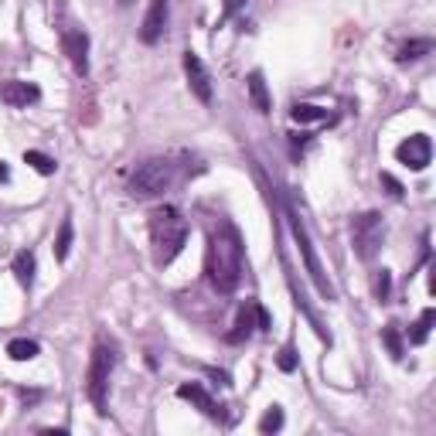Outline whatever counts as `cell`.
<instances>
[{
  "label": "cell",
  "mask_w": 436,
  "mask_h": 436,
  "mask_svg": "<svg viewBox=\"0 0 436 436\" xmlns=\"http://www.w3.org/2000/svg\"><path fill=\"white\" fill-rule=\"evenodd\" d=\"M171 184H174V164L168 157H150L130 177V194L133 198H154V194H164Z\"/></svg>",
  "instance_id": "cell-4"
},
{
  "label": "cell",
  "mask_w": 436,
  "mask_h": 436,
  "mask_svg": "<svg viewBox=\"0 0 436 436\" xmlns=\"http://www.w3.org/2000/svg\"><path fill=\"white\" fill-rule=\"evenodd\" d=\"M382 184H385V191H389L392 198H402V194H406V191H402V184H399L392 174H382Z\"/></svg>",
  "instance_id": "cell-26"
},
{
  "label": "cell",
  "mask_w": 436,
  "mask_h": 436,
  "mask_svg": "<svg viewBox=\"0 0 436 436\" xmlns=\"http://www.w3.org/2000/svg\"><path fill=\"white\" fill-rule=\"evenodd\" d=\"M7 177H10V168H7V164L0 161V181H7Z\"/></svg>",
  "instance_id": "cell-30"
},
{
  "label": "cell",
  "mask_w": 436,
  "mask_h": 436,
  "mask_svg": "<svg viewBox=\"0 0 436 436\" xmlns=\"http://www.w3.org/2000/svg\"><path fill=\"white\" fill-rule=\"evenodd\" d=\"M242 269H246V253H242V236L232 222H218L208 232V253H205V273L208 283L218 293H236L242 283Z\"/></svg>",
  "instance_id": "cell-1"
},
{
  "label": "cell",
  "mask_w": 436,
  "mask_h": 436,
  "mask_svg": "<svg viewBox=\"0 0 436 436\" xmlns=\"http://www.w3.org/2000/svg\"><path fill=\"white\" fill-rule=\"evenodd\" d=\"M72 239H76V229H72V218H65L62 229H58V239H55V246H51L58 262L69 260V253H72Z\"/></svg>",
  "instance_id": "cell-18"
},
{
  "label": "cell",
  "mask_w": 436,
  "mask_h": 436,
  "mask_svg": "<svg viewBox=\"0 0 436 436\" xmlns=\"http://www.w3.org/2000/svg\"><path fill=\"white\" fill-rule=\"evenodd\" d=\"M14 276H17L21 286H31L34 283V253L31 249H21L14 256Z\"/></svg>",
  "instance_id": "cell-14"
},
{
  "label": "cell",
  "mask_w": 436,
  "mask_h": 436,
  "mask_svg": "<svg viewBox=\"0 0 436 436\" xmlns=\"http://www.w3.org/2000/svg\"><path fill=\"white\" fill-rule=\"evenodd\" d=\"M177 395H181L184 402H191V406H198V409H201L205 416H211V420H218V409H222V406H215V399H211V395H208V392H205V389H201L198 382H184V385L177 389Z\"/></svg>",
  "instance_id": "cell-12"
},
{
  "label": "cell",
  "mask_w": 436,
  "mask_h": 436,
  "mask_svg": "<svg viewBox=\"0 0 436 436\" xmlns=\"http://www.w3.org/2000/svg\"><path fill=\"white\" fill-rule=\"evenodd\" d=\"M371 290H375V300L385 303V300L392 297V273H389V269H378L375 279H371Z\"/></svg>",
  "instance_id": "cell-23"
},
{
  "label": "cell",
  "mask_w": 436,
  "mask_h": 436,
  "mask_svg": "<svg viewBox=\"0 0 436 436\" xmlns=\"http://www.w3.org/2000/svg\"><path fill=\"white\" fill-rule=\"evenodd\" d=\"M116 354L109 345H95L92 358H89V375H86V392L95 406L99 416H106V392H109V375H113Z\"/></svg>",
  "instance_id": "cell-5"
},
{
  "label": "cell",
  "mask_w": 436,
  "mask_h": 436,
  "mask_svg": "<svg viewBox=\"0 0 436 436\" xmlns=\"http://www.w3.org/2000/svg\"><path fill=\"white\" fill-rule=\"evenodd\" d=\"M382 345L389 348V354L399 361L402 354H406V345H402V338H399V328L395 324H389V328H382Z\"/></svg>",
  "instance_id": "cell-21"
},
{
  "label": "cell",
  "mask_w": 436,
  "mask_h": 436,
  "mask_svg": "<svg viewBox=\"0 0 436 436\" xmlns=\"http://www.w3.org/2000/svg\"><path fill=\"white\" fill-rule=\"evenodd\" d=\"M246 7V0H225V17H232L236 10H242Z\"/></svg>",
  "instance_id": "cell-28"
},
{
  "label": "cell",
  "mask_w": 436,
  "mask_h": 436,
  "mask_svg": "<svg viewBox=\"0 0 436 436\" xmlns=\"http://www.w3.org/2000/svg\"><path fill=\"white\" fill-rule=\"evenodd\" d=\"M286 222H290V232H293V239H297V249H300V256H303V266H307V276H310V283L317 286V293H321L324 300H334V286H331V279H328L324 266H321L317 253H314V242H310V236H307V225H303V218H300L293 208H286Z\"/></svg>",
  "instance_id": "cell-3"
},
{
  "label": "cell",
  "mask_w": 436,
  "mask_h": 436,
  "mask_svg": "<svg viewBox=\"0 0 436 436\" xmlns=\"http://www.w3.org/2000/svg\"><path fill=\"white\" fill-rule=\"evenodd\" d=\"M433 51V41L430 38H416V41H406L402 48H399V62L406 65V62H416V58H423V55H430Z\"/></svg>",
  "instance_id": "cell-16"
},
{
  "label": "cell",
  "mask_w": 436,
  "mask_h": 436,
  "mask_svg": "<svg viewBox=\"0 0 436 436\" xmlns=\"http://www.w3.org/2000/svg\"><path fill=\"white\" fill-rule=\"evenodd\" d=\"M38 341H27V338H14L10 345H7V354L14 358V361H31V358H38Z\"/></svg>",
  "instance_id": "cell-19"
},
{
  "label": "cell",
  "mask_w": 436,
  "mask_h": 436,
  "mask_svg": "<svg viewBox=\"0 0 436 436\" xmlns=\"http://www.w3.org/2000/svg\"><path fill=\"white\" fill-rule=\"evenodd\" d=\"M184 72H187V86L191 92L201 99V102H211V76H208V69H205V62L194 55V51H184Z\"/></svg>",
  "instance_id": "cell-10"
},
{
  "label": "cell",
  "mask_w": 436,
  "mask_h": 436,
  "mask_svg": "<svg viewBox=\"0 0 436 436\" xmlns=\"http://www.w3.org/2000/svg\"><path fill=\"white\" fill-rule=\"evenodd\" d=\"M62 48L79 76L89 72V34L82 27H62Z\"/></svg>",
  "instance_id": "cell-9"
},
{
  "label": "cell",
  "mask_w": 436,
  "mask_h": 436,
  "mask_svg": "<svg viewBox=\"0 0 436 436\" xmlns=\"http://www.w3.org/2000/svg\"><path fill=\"white\" fill-rule=\"evenodd\" d=\"M276 365H279V371H293V368H297V351H293L290 345H286V348L279 351Z\"/></svg>",
  "instance_id": "cell-25"
},
{
  "label": "cell",
  "mask_w": 436,
  "mask_h": 436,
  "mask_svg": "<svg viewBox=\"0 0 436 436\" xmlns=\"http://www.w3.org/2000/svg\"><path fill=\"white\" fill-rule=\"evenodd\" d=\"M253 317H256V300L246 303V307L239 310V317H236V331H229L225 341H229V345H242V341L253 334Z\"/></svg>",
  "instance_id": "cell-13"
},
{
  "label": "cell",
  "mask_w": 436,
  "mask_h": 436,
  "mask_svg": "<svg viewBox=\"0 0 436 436\" xmlns=\"http://www.w3.org/2000/svg\"><path fill=\"white\" fill-rule=\"evenodd\" d=\"M21 399H24V402H38L41 392H27V389H21Z\"/></svg>",
  "instance_id": "cell-29"
},
{
  "label": "cell",
  "mask_w": 436,
  "mask_h": 436,
  "mask_svg": "<svg viewBox=\"0 0 436 436\" xmlns=\"http://www.w3.org/2000/svg\"><path fill=\"white\" fill-rule=\"evenodd\" d=\"M168 14H171V0H150V10L140 24V41L144 45H157L168 31Z\"/></svg>",
  "instance_id": "cell-8"
},
{
  "label": "cell",
  "mask_w": 436,
  "mask_h": 436,
  "mask_svg": "<svg viewBox=\"0 0 436 436\" xmlns=\"http://www.w3.org/2000/svg\"><path fill=\"white\" fill-rule=\"evenodd\" d=\"M38 99H41V89L34 86V82L14 79V82H3V86H0V102H7V106L24 109V106H31V102H38Z\"/></svg>",
  "instance_id": "cell-11"
},
{
  "label": "cell",
  "mask_w": 436,
  "mask_h": 436,
  "mask_svg": "<svg viewBox=\"0 0 436 436\" xmlns=\"http://www.w3.org/2000/svg\"><path fill=\"white\" fill-rule=\"evenodd\" d=\"M433 321H436V310H433V307H426V310L420 314V321H416V328H413L409 341H413V345H423V341L430 338V331H433Z\"/></svg>",
  "instance_id": "cell-20"
},
{
  "label": "cell",
  "mask_w": 436,
  "mask_h": 436,
  "mask_svg": "<svg viewBox=\"0 0 436 436\" xmlns=\"http://www.w3.org/2000/svg\"><path fill=\"white\" fill-rule=\"evenodd\" d=\"M249 99H253V109L256 113H269V92H266V79H262V72H253L249 76Z\"/></svg>",
  "instance_id": "cell-15"
},
{
  "label": "cell",
  "mask_w": 436,
  "mask_h": 436,
  "mask_svg": "<svg viewBox=\"0 0 436 436\" xmlns=\"http://www.w3.org/2000/svg\"><path fill=\"white\" fill-rule=\"evenodd\" d=\"M130 3H133V0H119V7H130Z\"/></svg>",
  "instance_id": "cell-31"
},
{
  "label": "cell",
  "mask_w": 436,
  "mask_h": 436,
  "mask_svg": "<svg viewBox=\"0 0 436 436\" xmlns=\"http://www.w3.org/2000/svg\"><path fill=\"white\" fill-rule=\"evenodd\" d=\"M385 242V225H382V215L378 211H365L351 222V246H354V256L358 260H375L378 249Z\"/></svg>",
  "instance_id": "cell-6"
},
{
  "label": "cell",
  "mask_w": 436,
  "mask_h": 436,
  "mask_svg": "<svg viewBox=\"0 0 436 436\" xmlns=\"http://www.w3.org/2000/svg\"><path fill=\"white\" fill-rule=\"evenodd\" d=\"M150 242H154V262L157 266H171L181 256V249L187 242V222L181 218L174 205H164L150 215Z\"/></svg>",
  "instance_id": "cell-2"
},
{
  "label": "cell",
  "mask_w": 436,
  "mask_h": 436,
  "mask_svg": "<svg viewBox=\"0 0 436 436\" xmlns=\"http://www.w3.org/2000/svg\"><path fill=\"white\" fill-rule=\"evenodd\" d=\"M24 164H31L38 174H45V177L55 174V168H58V164H55L48 154H41V150H27V154H24Z\"/></svg>",
  "instance_id": "cell-22"
},
{
  "label": "cell",
  "mask_w": 436,
  "mask_h": 436,
  "mask_svg": "<svg viewBox=\"0 0 436 436\" xmlns=\"http://www.w3.org/2000/svg\"><path fill=\"white\" fill-rule=\"evenodd\" d=\"M283 430V409L279 406H269L266 416L260 420V433H279Z\"/></svg>",
  "instance_id": "cell-24"
},
{
  "label": "cell",
  "mask_w": 436,
  "mask_h": 436,
  "mask_svg": "<svg viewBox=\"0 0 436 436\" xmlns=\"http://www.w3.org/2000/svg\"><path fill=\"white\" fill-rule=\"evenodd\" d=\"M290 116H293V123H324L328 119V109L324 106H310V102H297L290 109Z\"/></svg>",
  "instance_id": "cell-17"
},
{
  "label": "cell",
  "mask_w": 436,
  "mask_h": 436,
  "mask_svg": "<svg viewBox=\"0 0 436 436\" xmlns=\"http://www.w3.org/2000/svg\"><path fill=\"white\" fill-rule=\"evenodd\" d=\"M269 324H273V321H269V310H266L262 303H256V328H260V331H269Z\"/></svg>",
  "instance_id": "cell-27"
},
{
  "label": "cell",
  "mask_w": 436,
  "mask_h": 436,
  "mask_svg": "<svg viewBox=\"0 0 436 436\" xmlns=\"http://www.w3.org/2000/svg\"><path fill=\"white\" fill-rule=\"evenodd\" d=\"M395 157L399 164H406L409 171H426L430 168V157H433V144L426 133H413L409 140H402L395 147Z\"/></svg>",
  "instance_id": "cell-7"
}]
</instances>
